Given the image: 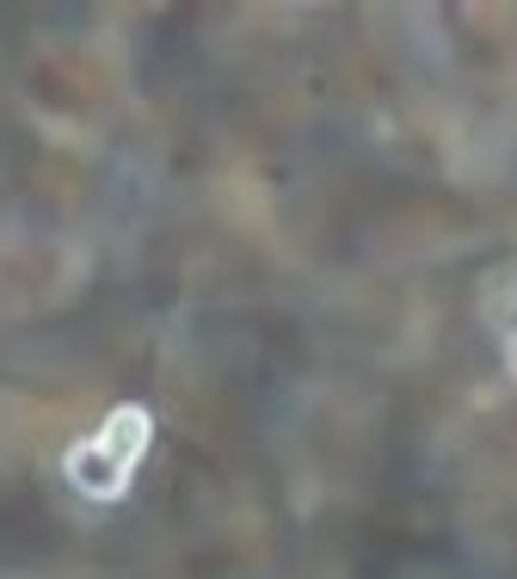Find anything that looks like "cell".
Instances as JSON below:
<instances>
[{"instance_id": "cell-1", "label": "cell", "mask_w": 517, "mask_h": 579, "mask_svg": "<svg viewBox=\"0 0 517 579\" xmlns=\"http://www.w3.org/2000/svg\"><path fill=\"white\" fill-rule=\"evenodd\" d=\"M148 438H154L148 407H112V420L62 456V475H68V487L87 493V500H117V493L130 487Z\"/></svg>"}, {"instance_id": "cell-2", "label": "cell", "mask_w": 517, "mask_h": 579, "mask_svg": "<svg viewBox=\"0 0 517 579\" xmlns=\"http://www.w3.org/2000/svg\"><path fill=\"white\" fill-rule=\"evenodd\" d=\"M512 364H517V346H512Z\"/></svg>"}]
</instances>
